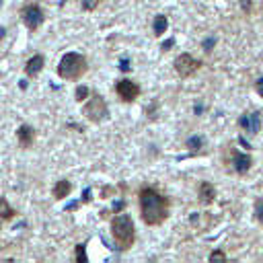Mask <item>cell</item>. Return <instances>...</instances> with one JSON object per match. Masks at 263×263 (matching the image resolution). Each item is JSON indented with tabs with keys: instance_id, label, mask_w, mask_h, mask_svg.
<instances>
[{
	"instance_id": "cell-1",
	"label": "cell",
	"mask_w": 263,
	"mask_h": 263,
	"mask_svg": "<svg viewBox=\"0 0 263 263\" xmlns=\"http://www.w3.org/2000/svg\"><path fill=\"white\" fill-rule=\"evenodd\" d=\"M138 203H140L142 220L148 226H158L168 216V199L162 193H158L154 187H142L138 191Z\"/></svg>"
},
{
	"instance_id": "cell-2",
	"label": "cell",
	"mask_w": 263,
	"mask_h": 263,
	"mask_svg": "<svg viewBox=\"0 0 263 263\" xmlns=\"http://www.w3.org/2000/svg\"><path fill=\"white\" fill-rule=\"evenodd\" d=\"M111 234H113V240H115L117 249H121V251L129 249L134 245V238H136V228H134L132 216L117 214L111 220Z\"/></svg>"
},
{
	"instance_id": "cell-3",
	"label": "cell",
	"mask_w": 263,
	"mask_h": 263,
	"mask_svg": "<svg viewBox=\"0 0 263 263\" xmlns=\"http://www.w3.org/2000/svg\"><path fill=\"white\" fill-rule=\"evenodd\" d=\"M84 72H86V58L82 53L70 51V53L62 55V60L58 64V74L62 80H78Z\"/></svg>"
},
{
	"instance_id": "cell-4",
	"label": "cell",
	"mask_w": 263,
	"mask_h": 263,
	"mask_svg": "<svg viewBox=\"0 0 263 263\" xmlns=\"http://www.w3.org/2000/svg\"><path fill=\"white\" fill-rule=\"evenodd\" d=\"M84 115H86V119H90L92 123H99V121L107 119L109 107H107L103 95H99V92H92V95H90V99H88L86 105H84Z\"/></svg>"
},
{
	"instance_id": "cell-5",
	"label": "cell",
	"mask_w": 263,
	"mask_h": 263,
	"mask_svg": "<svg viewBox=\"0 0 263 263\" xmlns=\"http://www.w3.org/2000/svg\"><path fill=\"white\" fill-rule=\"evenodd\" d=\"M21 18H23V23H25V27L29 31H37L43 25L45 14H43V10H41V6L37 2H31V4H25L21 8Z\"/></svg>"
},
{
	"instance_id": "cell-6",
	"label": "cell",
	"mask_w": 263,
	"mask_h": 263,
	"mask_svg": "<svg viewBox=\"0 0 263 263\" xmlns=\"http://www.w3.org/2000/svg\"><path fill=\"white\" fill-rule=\"evenodd\" d=\"M115 92L119 95L121 101L132 103V101L138 99V95H140V86H138V82H134V80H129V78H121V80L115 82Z\"/></svg>"
},
{
	"instance_id": "cell-7",
	"label": "cell",
	"mask_w": 263,
	"mask_h": 263,
	"mask_svg": "<svg viewBox=\"0 0 263 263\" xmlns=\"http://www.w3.org/2000/svg\"><path fill=\"white\" fill-rule=\"evenodd\" d=\"M199 66H201V62L195 60V58L189 55V53H181V55H177V60H175V70H177V74H179L181 78L191 76Z\"/></svg>"
},
{
	"instance_id": "cell-8",
	"label": "cell",
	"mask_w": 263,
	"mask_h": 263,
	"mask_svg": "<svg viewBox=\"0 0 263 263\" xmlns=\"http://www.w3.org/2000/svg\"><path fill=\"white\" fill-rule=\"evenodd\" d=\"M238 125L247 132V134H257L259 129H261V115L255 111V113H247V115H242L240 119H238Z\"/></svg>"
},
{
	"instance_id": "cell-9",
	"label": "cell",
	"mask_w": 263,
	"mask_h": 263,
	"mask_svg": "<svg viewBox=\"0 0 263 263\" xmlns=\"http://www.w3.org/2000/svg\"><path fill=\"white\" fill-rule=\"evenodd\" d=\"M43 64H45V58H43L41 53H35L31 60H27V64H25V74H27L29 78H35V76L43 70Z\"/></svg>"
},
{
	"instance_id": "cell-10",
	"label": "cell",
	"mask_w": 263,
	"mask_h": 263,
	"mask_svg": "<svg viewBox=\"0 0 263 263\" xmlns=\"http://www.w3.org/2000/svg\"><path fill=\"white\" fill-rule=\"evenodd\" d=\"M16 138H18L21 148H29V146L33 144V140H35V129H33L31 125L23 123V125L16 129Z\"/></svg>"
},
{
	"instance_id": "cell-11",
	"label": "cell",
	"mask_w": 263,
	"mask_h": 263,
	"mask_svg": "<svg viewBox=\"0 0 263 263\" xmlns=\"http://www.w3.org/2000/svg\"><path fill=\"white\" fill-rule=\"evenodd\" d=\"M251 164H253V160H251L249 154L234 152V156H232V166H234L236 173H247V171L251 168Z\"/></svg>"
},
{
	"instance_id": "cell-12",
	"label": "cell",
	"mask_w": 263,
	"mask_h": 263,
	"mask_svg": "<svg viewBox=\"0 0 263 263\" xmlns=\"http://www.w3.org/2000/svg\"><path fill=\"white\" fill-rule=\"evenodd\" d=\"M70 191H72V185H70L68 179H60V181L53 185V189H51V193H53L55 199H64V197H68Z\"/></svg>"
},
{
	"instance_id": "cell-13",
	"label": "cell",
	"mask_w": 263,
	"mask_h": 263,
	"mask_svg": "<svg viewBox=\"0 0 263 263\" xmlns=\"http://www.w3.org/2000/svg\"><path fill=\"white\" fill-rule=\"evenodd\" d=\"M214 197H216L214 185L208 183V181H203V183L199 185V201H201V203H210V201H214Z\"/></svg>"
},
{
	"instance_id": "cell-14",
	"label": "cell",
	"mask_w": 263,
	"mask_h": 263,
	"mask_svg": "<svg viewBox=\"0 0 263 263\" xmlns=\"http://www.w3.org/2000/svg\"><path fill=\"white\" fill-rule=\"evenodd\" d=\"M166 27H168L166 16H164V14H156V16H154V23H152V31H154V35H156V37L164 35Z\"/></svg>"
},
{
	"instance_id": "cell-15",
	"label": "cell",
	"mask_w": 263,
	"mask_h": 263,
	"mask_svg": "<svg viewBox=\"0 0 263 263\" xmlns=\"http://www.w3.org/2000/svg\"><path fill=\"white\" fill-rule=\"evenodd\" d=\"M14 210L10 208V203L4 199V197H0V224L2 222H8V220H12L14 218Z\"/></svg>"
},
{
	"instance_id": "cell-16",
	"label": "cell",
	"mask_w": 263,
	"mask_h": 263,
	"mask_svg": "<svg viewBox=\"0 0 263 263\" xmlns=\"http://www.w3.org/2000/svg\"><path fill=\"white\" fill-rule=\"evenodd\" d=\"M88 92H90V90H88L86 86H78V88H76V92H74V97H76V101H78V103H82V101H86Z\"/></svg>"
},
{
	"instance_id": "cell-17",
	"label": "cell",
	"mask_w": 263,
	"mask_h": 263,
	"mask_svg": "<svg viewBox=\"0 0 263 263\" xmlns=\"http://www.w3.org/2000/svg\"><path fill=\"white\" fill-rule=\"evenodd\" d=\"M201 144H203V140H201L199 136H191V138L187 140V148H191V150H197V148H201Z\"/></svg>"
},
{
	"instance_id": "cell-18",
	"label": "cell",
	"mask_w": 263,
	"mask_h": 263,
	"mask_svg": "<svg viewBox=\"0 0 263 263\" xmlns=\"http://www.w3.org/2000/svg\"><path fill=\"white\" fill-rule=\"evenodd\" d=\"M99 2H101V0H80V6H82L84 10H95V8L99 6Z\"/></svg>"
},
{
	"instance_id": "cell-19",
	"label": "cell",
	"mask_w": 263,
	"mask_h": 263,
	"mask_svg": "<svg viewBox=\"0 0 263 263\" xmlns=\"http://www.w3.org/2000/svg\"><path fill=\"white\" fill-rule=\"evenodd\" d=\"M255 216H257V220L263 224V199H257V201H255Z\"/></svg>"
},
{
	"instance_id": "cell-20",
	"label": "cell",
	"mask_w": 263,
	"mask_h": 263,
	"mask_svg": "<svg viewBox=\"0 0 263 263\" xmlns=\"http://www.w3.org/2000/svg\"><path fill=\"white\" fill-rule=\"evenodd\" d=\"M84 247H86V245H78V247H76V261H86Z\"/></svg>"
},
{
	"instance_id": "cell-21",
	"label": "cell",
	"mask_w": 263,
	"mask_h": 263,
	"mask_svg": "<svg viewBox=\"0 0 263 263\" xmlns=\"http://www.w3.org/2000/svg\"><path fill=\"white\" fill-rule=\"evenodd\" d=\"M210 259H212V261H214V259H226V255H224L222 251H214V253L210 255Z\"/></svg>"
},
{
	"instance_id": "cell-22",
	"label": "cell",
	"mask_w": 263,
	"mask_h": 263,
	"mask_svg": "<svg viewBox=\"0 0 263 263\" xmlns=\"http://www.w3.org/2000/svg\"><path fill=\"white\" fill-rule=\"evenodd\" d=\"M214 43H216V39H208V41H203V49L210 51V49L214 47Z\"/></svg>"
},
{
	"instance_id": "cell-23",
	"label": "cell",
	"mask_w": 263,
	"mask_h": 263,
	"mask_svg": "<svg viewBox=\"0 0 263 263\" xmlns=\"http://www.w3.org/2000/svg\"><path fill=\"white\" fill-rule=\"evenodd\" d=\"M255 86H257V92H259V95L263 97V76H261V78H259V80L255 82Z\"/></svg>"
},
{
	"instance_id": "cell-24",
	"label": "cell",
	"mask_w": 263,
	"mask_h": 263,
	"mask_svg": "<svg viewBox=\"0 0 263 263\" xmlns=\"http://www.w3.org/2000/svg\"><path fill=\"white\" fill-rule=\"evenodd\" d=\"M119 68H121V70H123V72H127V70H129V62H127V60H123V62H121V66H119Z\"/></svg>"
},
{
	"instance_id": "cell-25",
	"label": "cell",
	"mask_w": 263,
	"mask_h": 263,
	"mask_svg": "<svg viewBox=\"0 0 263 263\" xmlns=\"http://www.w3.org/2000/svg\"><path fill=\"white\" fill-rule=\"evenodd\" d=\"M171 45H173V39H168V41H166V43H162V49H168V47H171Z\"/></svg>"
}]
</instances>
